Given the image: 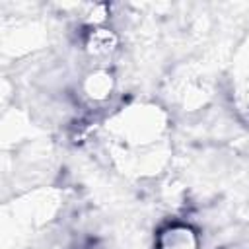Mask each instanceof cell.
<instances>
[{
    "label": "cell",
    "instance_id": "obj_2",
    "mask_svg": "<svg viewBox=\"0 0 249 249\" xmlns=\"http://www.w3.org/2000/svg\"><path fill=\"white\" fill-rule=\"evenodd\" d=\"M88 51L95 56H107L117 49V37L111 29L95 27L88 37Z\"/></svg>",
    "mask_w": 249,
    "mask_h": 249
},
{
    "label": "cell",
    "instance_id": "obj_3",
    "mask_svg": "<svg viewBox=\"0 0 249 249\" xmlns=\"http://www.w3.org/2000/svg\"><path fill=\"white\" fill-rule=\"evenodd\" d=\"M111 91V76L107 74H95L88 80V93L93 99H101Z\"/></svg>",
    "mask_w": 249,
    "mask_h": 249
},
{
    "label": "cell",
    "instance_id": "obj_1",
    "mask_svg": "<svg viewBox=\"0 0 249 249\" xmlns=\"http://www.w3.org/2000/svg\"><path fill=\"white\" fill-rule=\"evenodd\" d=\"M158 249H196V235L187 226H171L160 233Z\"/></svg>",
    "mask_w": 249,
    "mask_h": 249
}]
</instances>
